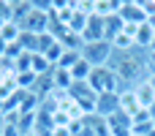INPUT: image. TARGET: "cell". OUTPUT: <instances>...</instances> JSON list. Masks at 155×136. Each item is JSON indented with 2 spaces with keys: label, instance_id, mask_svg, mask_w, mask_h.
Wrapping results in <instances>:
<instances>
[{
  "label": "cell",
  "instance_id": "obj_1",
  "mask_svg": "<svg viewBox=\"0 0 155 136\" xmlns=\"http://www.w3.org/2000/svg\"><path fill=\"white\" fill-rule=\"evenodd\" d=\"M117 79L123 82V87H136L139 82H144L150 76V65H147V52L142 49H131V52H112L109 63H106Z\"/></svg>",
  "mask_w": 155,
  "mask_h": 136
},
{
  "label": "cell",
  "instance_id": "obj_2",
  "mask_svg": "<svg viewBox=\"0 0 155 136\" xmlns=\"http://www.w3.org/2000/svg\"><path fill=\"white\" fill-rule=\"evenodd\" d=\"M87 82H90V87H93L98 95H101V93H117V95H120V93L125 90L123 82L117 79V74H114L109 65H98V68H93Z\"/></svg>",
  "mask_w": 155,
  "mask_h": 136
},
{
  "label": "cell",
  "instance_id": "obj_3",
  "mask_svg": "<svg viewBox=\"0 0 155 136\" xmlns=\"http://www.w3.org/2000/svg\"><path fill=\"white\" fill-rule=\"evenodd\" d=\"M68 95L84 109V114H95V101H98V93L90 87V82H74Z\"/></svg>",
  "mask_w": 155,
  "mask_h": 136
},
{
  "label": "cell",
  "instance_id": "obj_4",
  "mask_svg": "<svg viewBox=\"0 0 155 136\" xmlns=\"http://www.w3.org/2000/svg\"><path fill=\"white\" fill-rule=\"evenodd\" d=\"M112 44L109 41H95V44H84L82 46V60H87L93 68H98V65H106L109 63V57H112Z\"/></svg>",
  "mask_w": 155,
  "mask_h": 136
},
{
  "label": "cell",
  "instance_id": "obj_5",
  "mask_svg": "<svg viewBox=\"0 0 155 136\" xmlns=\"http://www.w3.org/2000/svg\"><path fill=\"white\" fill-rule=\"evenodd\" d=\"M117 14L123 16L125 25H144V22H147V14H144V8H142L139 0H136V3H134V0H120Z\"/></svg>",
  "mask_w": 155,
  "mask_h": 136
},
{
  "label": "cell",
  "instance_id": "obj_6",
  "mask_svg": "<svg viewBox=\"0 0 155 136\" xmlns=\"http://www.w3.org/2000/svg\"><path fill=\"white\" fill-rule=\"evenodd\" d=\"M49 25H52L49 14H46V11H38V8L33 5L30 16H27L25 22H22V30H27V33H35V35H41V33H49Z\"/></svg>",
  "mask_w": 155,
  "mask_h": 136
},
{
  "label": "cell",
  "instance_id": "obj_7",
  "mask_svg": "<svg viewBox=\"0 0 155 136\" xmlns=\"http://www.w3.org/2000/svg\"><path fill=\"white\" fill-rule=\"evenodd\" d=\"M82 41L84 44H95V41H106V27H104V19L101 16H90V22H87V27H84V33H82Z\"/></svg>",
  "mask_w": 155,
  "mask_h": 136
},
{
  "label": "cell",
  "instance_id": "obj_8",
  "mask_svg": "<svg viewBox=\"0 0 155 136\" xmlns=\"http://www.w3.org/2000/svg\"><path fill=\"white\" fill-rule=\"evenodd\" d=\"M114 112H120V95L117 93H101L98 101H95V114L112 117Z\"/></svg>",
  "mask_w": 155,
  "mask_h": 136
},
{
  "label": "cell",
  "instance_id": "obj_9",
  "mask_svg": "<svg viewBox=\"0 0 155 136\" xmlns=\"http://www.w3.org/2000/svg\"><path fill=\"white\" fill-rule=\"evenodd\" d=\"M134 41H136V49H142V52L153 49V41H155V30H153V25H150V22L139 25V27H136V35H134Z\"/></svg>",
  "mask_w": 155,
  "mask_h": 136
},
{
  "label": "cell",
  "instance_id": "obj_10",
  "mask_svg": "<svg viewBox=\"0 0 155 136\" xmlns=\"http://www.w3.org/2000/svg\"><path fill=\"white\" fill-rule=\"evenodd\" d=\"M139 109H142V106H139L136 90H134V87H125V90L120 93V112H125L128 117H134V114H136Z\"/></svg>",
  "mask_w": 155,
  "mask_h": 136
},
{
  "label": "cell",
  "instance_id": "obj_11",
  "mask_svg": "<svg viewBox=\"0 0 155 136\" xmlns=\"http://www.w3.org/2000/svg\"><path fill=\"white\" fill-rule=\"evenodd\" d=\"M30 11H33V0H11V22H16L19 27L30 16Z\"/></svg>",
  "mask_w": 155,
  "mask_h": 136
},
{
  "label": "cell",
  "instance_id": "obj_12",
  "mask_svg": "<svg viewBox=\"0 0 155 136\" xmlns=\"http://www.w3.org/2000/svg\"><path fill=\"white\" fill-rule=\"evenodd\" d=\"M134 90H136V98H139V106H142V109H150L155 104V90H153V85H150V79L139 82Z\"/></svg>",
  "mask_w": 155,
  "mask_h": 136
},
{
  "label": "cell",
  "instance_id": "obj_13",
  "mask_svg": "<svg viewBox=\"0 0 155 136\" xmlns=\"http://www.w3.org/2000/svg\"><path fill=\"white\" fill-rule=\"evenodd\" d=\"M104 27H106V41L112 44V41L125 30V22H123V16H120V14H112V16H106V19H104Z\"/></svg>",
  "mask_w": 155,
  "mask_h": 136
},
{
  "label": "cell",
  "instance_id": "obj_14",
  "mask_svg": "<svg viewBox=\"0 0 155 136\" xmlns=\"http://www.w3.org/2000/svg\"><path fill=\"white\" fill-rule=\"evenodd\" d=\"M52 85H54V90L68 93V90H71V85H74L71 71H65V68H54V71H52Z\"/></svg>",
  "mask_w": 155,
  "mask_h": 136
},
{
  "label": "cell",
  "instance_id": "obj_15",
  "mask_svg": "<svg viewBox=\"0 0 155 136\" xmlns=\"http://www.w3.org/2000/svg\"><path fill=\"white\" fill-rule=\"evenodd\" d=\"M117 8H120V0H95L93 14H95V16H101V19H106V16L117 14Z\"/></svg>",
  "mask_w": 155,
  "mask_h": 136
},
{
  "label": "cell",
  "instance_id": "obj_16",
  "mask_svg": "<svg viewBox=\"0 0 155 136\" xmlns=\"http://www.w3.org/2000/svg\"><path fill=\"white\" fill-rule=\"evenodd\" d=\"M14 79H16V87H19L22 93H33V90H35V82H38V76H35L33 71H25V74H16Z\"/></svg>",
  "mask_w": 155,
  "mask_h": 136
},
{
  "label": "cell",
  "instance_id": "obj_17",
  "mask_svg": "<svg viewBox=\"0 0 155 136\" xmlns=\"http://www.w3.org/2000/svg\"><path fill=\"white\" fill-rule=\"evenodd\" d=\"M112 49L114 52H131V49H136V41H134V35H128L125 30L112 41Z\"/></svg>",
  "mask_w": 155,
  "mask_h": 136
},
{
  "label": "cell",
  "instance_id": "obj_18",
  "mask_svg": "<svg viewBox=\"0 0 155 136\" xmlns=\"http://www.w3.org/2000/svg\"><path fill=\"white\" fill-rule=\"evenodd\" d=\"M19 35H22V27H19L16 22H5V25H3V30H0V38H3L5 44H16V41H19Z\"/></svg>",
  "mask_w": 155,
  "mask_h": 136
},
{
  "label": "cell",
  "instance_id": "obj_19",
  "mask_svg": "<svg viewBox=\"0 0 155 136\" xmlns=\"http://www.w3.org/2000/svg\"><path fill=\"white\" fill-rule=\"evenodd\" d=\"M82 60V52H74V49H65L63 52V57H60V63L54 65V68H65V71H71L76 63Z\"/></svg>",
  "mask_w": 155,
  "mask_h": 136
},
{
  "label": "cell",
  "instance_id": "obj_20",
  "mask_svg": "<svg viewBox=\"0 0 155 136\" xmlns=\"http://www.w3.org/2000/svg\"><path fill=\"white\" fill-rule=\"evenodd\" d=\"M142 3V8H144V14H147V19L155 16V0H139Z\"/></svg>",
  "mask_w": 155,
  "mask_h": 136
},
{
  "label": "cell",
  "instance_id": "obj_21",
  "mask_svg": "<svg viewBox=\"0 0 155 136\" xmlns=\"http://www.w3.org/2000/svg\"><path fill=\"white\" fill-rule=\"evenodd\" d=\"M0 19H11V0H0Z\"/></svg>",
  "mask_w": 155,
  "mask_h": 136
},
{
  "label": "cell",
  "instance_id": "obj_22",
  "mask_svg": "<svg viewBox=\"0 0 155 136\" xmlns=\"http://www.w3.org/2000/svg\"><path fill=\"white\" fill-rule=\"evenodd\" d=\"M147 65H150V74H155V49L147 52Z\"/></svg>",
  "mask_w": 155,
  "mask_h": 136
},
{
  "label": "cell",
  "instance_id": "obj_23",
  "mask_svg": "<svg viewBox=\"0 0 155 136\" xmlns=\"http://www.w3.org/2000/svg\"><path fill=\"white\" fill-rule=\"evenodd\" d=\"M5 125H8V123H5V114H0V136H3V131H5Z\"/></svg>",
  "mask_w": 155,
  "mask_h": 136
},
{
  "label": "cell",
  "instance_id": "obj_24",
  "mask_svg": "<svg viewBox=\"0 0 155 136\" xmlns=\"http://www.w3.org/2000/svg\"><path fill=\"white\" fill-rule=\"evenodd\" d=\"M5 49H8V44H5V41H3V38H0V57H3V55H5Z\"/></svg>",
  "mask_w": 155,
  "mask_h": 136
},
{
  "label": "cell",
  "instance_id": "obj_25",
  "mask_svg": "<svg viewBox=\"0 0 155 136\" xmlns=\"http://www.w3.org/2000/svg\"><path fill=\"white\" fill-rule=\"evenodd\" d=\"M147 112H150V117H153V120H155V104H153V106H150V109H147Z\"/></svg>",
  "mask_w": 155,
  "mask_h": 136
},
{
  "label": "cell",
  "instance_id": "obj_26",
  "mask_svg": "<svg viewBox=\"0 0 155 136\" xmlns=\"http://www.w3.org/2000/svg\"><path fill=\"white\" fill-rule=\"evenodd\" d=\"M147 79H150V85H153V90H155V74H150Z\"/></svg>",
  "mask_w": 155,
  "mask_h": 136
},
{
  "label": "cell",
  "instance_id": "obj_27",
  "mask_svg": "<svg viewBox=\"0 0 155 136\" xmlns=\"http://www.w3.org/2000/svg\"><path fill=\"white\" fill-rule=\"evenodd\" d=\"M147 22H150V25H153V30H155V16H150V19H147Z\"/></svg>",
  "mask_w": 155,
  "mask_h": 136
},
{
  "label": "cell",
  "instance_id": "obj_28",
  "mask_svg": "<svg viewBox=\"0 0 155 136\" xmlns=\"http://www.w3.org/2000/svg\"><path fill=\"white\" fill-rule=\"evenodd\" d=\"M5 22H11V19H0V30H3V25H5Z\"/></svg>",
  "mask_w": 155,
  "mask_h": 136
},
{
  "label": "cell",
  "instance_id": "obj_29",
  "mask_svg": "<svg viewBox=\"0 0 155 136\" xmlns=\"http://www.w3.org/2000/svg\"><path fill=\"white\" fill-rule=\"evenodd\" d=\"M147 136H155V128H153V131H150V134H147Z\"/></svg>",
  "mask_w": 155,
  "mask_h": 136
},
{
  "label": "cell",
  "instance_id": "obj_30",
  "mask_svg": "<svg viewBox=\"0 0 155 136\" xmlns=\"http://www.w3.org/2000/svg\"><path fill=\"white\" fill-rule=\"evenodd\" d=\"M153 49H155V41H153ZM147 52H150V49H147Z\"/></svg>",
  "mask_w": 155,
  "mask_h": 136
},
{
  "label": "cell",
  "instance_id": "obj_31",
  "mask_svg": "<svg viewBox=\"0 0 155 136\" xmlns=\"http://www.w3.org/2000/svg\"><path fill=\"white\" fill-rule=\"evenodd\" d=\"M131 136H139V134H131Z\"/></svg>",
  "mask_w": 155,
  "mask_h": 136
}]
</instances>
